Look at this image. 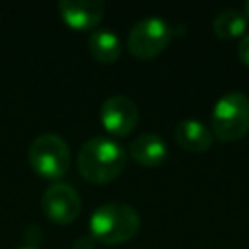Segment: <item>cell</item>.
<instances>
[{
	"label": "cell",
	"mask_w": 249,
	"mask_h": 249,
	"mask_svg": "<svg viewBox=\"0 0 249 249\" xmlns=\"http://www.w3.org/2000/svg\"><path fill=\"white\" fill-rule=\"evenodd\" d=\"M237 56L241 58L243 64L249 66V33H245L239 41V47H237Z\"/></svg>",
	"instance_id": "13"
},
{
	"label": "cell",
	"mask_w": 249,
	"mask_h": 249,
	"mask_svg": "<svg viewBox=\"0 0 249 249\" xmlns=\"http://www.w3.org/2000/svg\"><path fill=\"white\" fill-rule=\"evenodd\" d=\"M140 228L138 212L119 200L103 202L97 206L89 218V231L95 239L103 243H121L130 239Z\"/></svg>",
	"instance_id": "2"
},
{
	"label": "cell",
	"mask_w": 249,
	"mask_h": 249,
	"mask_svg": "<svg viewBox=\"0 0 249 249\" xmlns=\"http://www.w3.org/2000/svg\"><path fill=\"white\" fill-rule=\"evenodd\" d=\"M60 18L76 29H93L105 12L101 0H60L58 2Z\"/></svg>",
	"instance_id": "8"
},
{
	"label": "cell",
	"mask_w": 249,
	"mask_h": 249,
	"mask_svg": "<svg viewBox=\"0 0 249 249\" xmlns=\"http://www.w3.org/2000/svg\"><path fill=\"white\" fill-rule=\"evenodd\" d=\"M243 16H245V19H249V2H245V8H243Z\"/></svg>",
	"instance_id": "15"
},
{
	"label": "cell",
	"mask_w": 249,
	"mask_h": 249,
	"mask_svg": "<svg viewBox=\"0 0 249 249\" xmlns=\"http://www.w3.org/2000/svg\"><path fill=\"white\" fill-rule=\"evenodd\" d=\"M29 163L39 175L56 179L70 165V148L60 134L43 132L29 146Z\"/></svg>",
	"instance_id": "4"
},
{
	"label": "cell",
	"mask_w": 249,
	"mask_h": 249,
	"mask_svg": "<svg viewBox=\"0 0 249 249\" xmlns=\"http://www.w3.org/2000/svg\"><path fill=\"white\" fill-rule=\"evenodd\" d=\"M72 249H93V243H91V239L88 235H82V237H78L74 241Z\"/></svg>",
	"instance_id": "14"
},
{
	"label": "cell",
	"mask_w": 249,
	"mask_h": 249,
	"mask_svg": "<svg viewBox=\"0 0 249 249\" xmlns=\"http://www.w3.org/2000/svg\"><path fill=\"white\" fill-rule=\"evenodd\" d=\"M18 249H39V247H35V245H23V247H18Z\"/></svg>",
	"instance_id": "16"
},
{
	"label": "cell",
	"mask_w": 249,
	"mask_h": 249,
	"mask_svg": "<svg viewBox=\"0 0 249 249\" xmlns=\"http://www.w3.org/2000/svg\"><path fill=\"white\" fill-rule=\"evenodd\" d=\"M45 214L58 224H68L80 214V195L68 183H54L43 193Z\"/></svg>",
	"instance_id": "7"
},
{
	"label": "cell",
	"mask_w": 249,
	"mask_h": 249,
	"mask_svg": "<svg viewBox=\"0 0 249 249\" xmlns=\"http://www.w3.org/2000/svg\"><path fill=\"white\" fill-rule=\"evenodd\" d=\"M88 45H89V53L99 62H113L119 58L123 51L121 37L109 27H95L88 37Z\"/></svg>",
	"instance_id": "11"
},
{
	"label": "cell",
	"mask_w": 249,
	"mask_h": 249,
	"mask_svg": "<svg viewBox=\"0 0 249 249\" xmlns=\"http://www.w3.org/2000/svg\"><path fill=\"white\" fill-rule=\"evenodd\" d=\"M126 163V150L111 136H91L78 152V169L91 183L115 179Z\"/></svg>",
	"instance_id": "1"
},
{
	"label": "cell",
	"mask_w": 249,
	"mask_h": 249,
	"mask_svg": "<svg viewBox=\"0 0 249 249\" xmlns=\"http://www.w3.org/2000/svg\"><path fill=\"white\" fill-rule=\"evenodd\" d=\"M130 156L144 167H154V165H160L165 156H167V144L165 140L156 134V132H144L140 136H136L132 142H130V148H128Z\"/></svg>",
	"instance_id": "10"
},
{
	"label": "cell",
	"mask_w": 249,
	"mask_h": 249,
	"mask_svg": "<svg viewBox=\"0 0 249 249\" xmlns=\"http://www.w3.org/2000/svg\"><path fill=\"white\" fill-rule=\"evenodd\" d=\"M173 27L160 16H146L138 19L128 31V51L138 58H152L160 54L171 41Z\"/></svg>",
	"instance_id": "5"
},
{
	"label": "cell",
	"mask_w": 249,
	"mask_h": 249,
	"mask_svg": "<svg viewBox=\"0 0 249 249\" xmlns=\"http://www.w3.org/2000/svg\"><path fill=\"white\" fill-rule=\"evenodd\" d=\"M212 134L222 142H235L249 132V97L241 91L222 95L212 109Z\"/></svg>",
	"instance_id": "3"
},
{
	"label": "cell",
	"mask_w": 249,
	"mask_h": 249,
	"mask_svg": "<svg viewBox=\"0 0 249 249\" xmlns=\"http://www.w3.org/2000/svg\"><path fill=\"white\" fill-rule=\"evenodd\" d=\"M138 105L123 93L111 95L101 105V123L113 134H128L138 124Z\"/></svg>",
	"instance_id": "6"
},
{
	"label": "cell",
	"mask_w": 249,
	"mask_h": 249,
	"mask_svg": "<svg viewBox=\"0 0 249 249\" xmlns=\"http://www.w3.org/2000/svg\"><path fill=\"white\" fill-rule=\"evenodd\" d=\"M173 136H175V142L185 148L187 152H206L212 142H214V134L212 130L198 119H185L181 121L175 130H173Z\"/></svg>",
	"instance_id": "9"
},
{
	"label": "cell",
	"mask_w": 249,
	"mask_h": 249,
	"mask_svg": "<svg viewBox=\"0 0 249 249\" xmlns=\"http://www.w3.org/2000/svg\"><path fill=\"white\" fill-rule=\"evenodd\" d=\"M245 25L247 19L239 10L228 8L222 10L214 21H212V29L220 39H233V37H241L245 33Z\"/></svg>",
	"instance_id": "12"
}]
</instances>
